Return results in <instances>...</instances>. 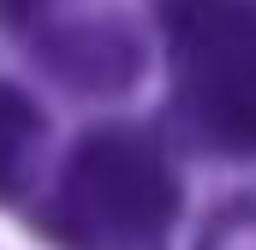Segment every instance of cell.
I'll return each instance as SVG.
<instances>
[{"mask_svg": "<svg viewBox=\"0 0 256 250\" xmlns=\"http://www.w3.org/2000/svg\"><path fill=\"white\" fill-rule=\"evenodd\" d=\"M179 220V179L167 155L143 137L102 125L60 167L48 202V232L66 250H167Z\"/></svg>", "mask_w": 256, "mask_h": 250, "instance_id": "cell-1", "label": "cell"}, {"mask_svg": "<svg viewBox=\"0 0 256 250\" xmlns=\"http://www.w3.org/2000/svg\"><path fill=\"white\" fill-rule=\"evenodd\" d=\"M179 114L202 143L256 155V0L167 6Z\"/></svg>", "mask_w": 256, "mask_h": 250, "instance_id": "cell-2", "label": "cell"}, {"mask_svg": "<svg viewBox=\"0 0 256 250\" xmlns=\"http://www.w3.org/2000/svg\"><path fill=\"white\" fill-rule=\"evenodd\" d=\"M30 48L60 84L90 90V96L131 90L143 72V42L114 18H48L30 36Z\"/></svg>", "mask_w": 256, "mask_h": 250, "instance_id": "cell-3", "label": "cell"}, {"mask_svg": "<svg viewBox=\"0 0 256 250\" xmlns=\"http://www.w3.org/2000/svg\"><path fill=\"white\" fill-rule=\"evenodd\" d=\"M42 155H48V120H42V108L24 90L0 84V202H12V196H24L36 185Z\"/></svg>", "mask_w": 256, "mask_h": 250, "instance_id": "cell-4", "label": "cell"}, {"mask_svg": "<svg viewBox=\"0 0 256 250\" xmlns=\"http://www.w3.org/2000/svg\"><path fill=\"white\" fill-rule=\"evenodd\" d=\"M202 250H256V202H232L208 220Z\"/></svg>", "mask_w": 256, "mask_h": 250, "instance_id": "cell-5", "label": "cell"}]
</instances>
